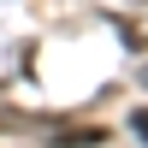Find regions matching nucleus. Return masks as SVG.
Returning <instances> with one entry per match:
<instances>
[{
  "label": "nucleus",
  "instance_id": "1",
  "mask_svg": "<svg viewBox=\"0 0 148 148\" xmlns=\"http://www.w3.org/2000/svg\"><path fill=\"white\" fill-rule=\"evenodd\" d=\"M53 142H59V148H101L107 130H101V125H71V130H59Z\"/></svg>",
  "mask_w": 148,
  "mask_h": 148
},
{
  "label": "nucleus",
  "instance_id": "2",
  "mask_svg": "<svg viewBox=\"0 0 148 148\" xmlns=\"http://www.w3.org/2000/svg\"><path fill=\"white\" fill-rule=\"evenodd\" d=\"M130 130H136V136L148 142V107H136V113H130Z\"/></svg>",
  "mask_w": 148,
  "mask_h": 148
}]
</instances>
